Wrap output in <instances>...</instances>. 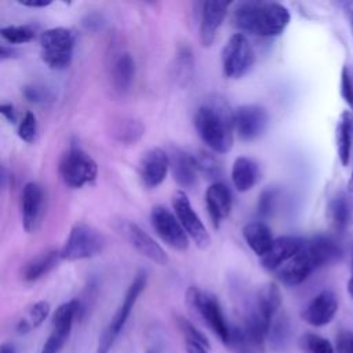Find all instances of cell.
<instances>
[{
    "label": "cell",
    "instance_id": "obj_13",
    "mask_svg": "<svg viewBox=\"0 0 353 353\" xmlns=\"http://www.w3.org/2000/svg\"><path fill=\"white\" fill-rule=\"evenodd\" d=\"M269 114L259 105H243L233 110V127L243 141L259 138L268 128Z\"/></svg>",
    "mask_w": 353,
    "mask_h": 353
},
{
    "label": "cell",
    "instance_id": "obj_10",
    "mask_svg": "<svg viewBox=\"0 0 353 353\" xmlns=\"http://www.w3.org/2000/svg\"><path fill=\"white\" fill-rule=\"evenodd\" d=\"M150 223L157 236L172 250L185 251L189 247V236L176 215L164 205H154L152 208Z\"/></svg>",
    "mask_w": 353,
    "mask_h": 353
},
{
    "label": "cell",
    "instance_id": "obj_36",
    "mask_svg": "<svg viewBox=\"0 0 353 353\" xmlns=\"http://www.w3.org/2000/svg\"><path fill=\"white\" fill-rule=\"evenodd\" d=\"M341 97L347 103V106L353 109V81L350 70L346 65H343L341 72Z\"/></svg>",
    "mask_w": 353,
    "mask_h": 353
},
{
    "label": "cell",
    "instance_id": "obj_42",
    "mask_svg": "<svg viewBox=\"0 0 353 353\" xmlns=\"http://www.w3.org/2000/svg\"><path fill=\"white\" fill-rule=\"evenodd\" d=\"M14 54H15V51L11 50V47L7 48L6 46H1V50H0V58H1V59L11 58V57H14Z\"/></svg>",
    "mask_w": 353,
    "mask_h": 353
},
{
    "label": "cell",
    "instance_id": "obj_46",
    "mask_svg": "<svg viewBox=\"0 0 353 353\" xmlns=\"http://www.w3.org/2000/svg\"><path fill=\"white\" fill-rule=\"evenodd\" d=\"M347 190L353 193V171H352V175H350V179L347 182Z\"/></svg>",
    "mask_w": 353,
    "mask_h": 353
},
{
    "label": "cell",
    "instance_id": "obj_9",
    "mask_svg": "<svg viewBox=\"0 0 353 353\" xmlns=\"http://www.w3.org/2000/svg\"><path fill=\"white\" fill-rule=\"evenodd\" d=\"M254 63V51L243 33H234L222 50V69L228 79H240Z\"/></svg>",
    "mask_w": 353,
    "mask_h": 353
},
{
    "label": "cell",
    "instance_id": "obj_40",
    "mask_svg": "<svg viewBox=\"0 0 353 353\" xmlns=\"http://www.w3.org/2000/svg\"><path fill=\"white\" fill-rule=\"evenodd\" d=\"M185 353H208V349L199 342L185 341Z\"/></svg>",
    "mask_w": 353,
    "mask_h": 353
},
{
    "label": "cell",
    "instance_id": "obj_4",
    "mask_svg": "<svg viewBox=\"0 0 353 353\" xmlns=\"http://www.w3.org/2000/svg\"><path fill=\"white\" fill-rule=\"evenodd\" d=\"M186 303L203 319L211 331L225 343L230 346L233 327L229 325L216 296L199 287H189L185 294Z\"/></svg>",
    "mask_w": 353,
    "mask_h": 353
},
{
    "label": "cell",
    "instance_id": "obj_12",
    "mask_svg": "<svg viewBox=\"0 0 353 353\" xmlns=\"http://www.w3.org/2000/svg\"><path fill=\"white\" fill-rule=\"evenodd\" d=\"M172 208L186 234L196 243L197 247L207 248L211 243L210 233L196 214L188 194L183 190H176L172 194Z\"/></svg>",
    "mask_w": 353,
    "mask_h": 353
},
{
    "label": "cell",
    "instance_id": "obj_38",
    "mask_svg": "<svg viewBox=\"0 0 353 353\" xmlns=\"http://www.w3.org/2000/svg\"><path fill=\"white\" fill-rule=\"evenodd\" d=\"M338 353H353V334L349 331H342L336 339Z\"/></svg>",
    "mask_w": 353,
    "mask_h": 353
},
{
    "label": "cell",
    "instance_id": "obj_5",
    "mask_svg": "<svg viewBox=\"0 0 353 353\" xmlns=\"http://www.w3.org/2000/svg\"><path fill=\"white\" fill-rule=\"evenodd\" d=\"M146 281H148V276L146 273L138 272L135 274V277L132 279L131 284L128 285L125 295L120 303V306L117 307L116 313L113 314L112 320L109 321V324L105 327L103 332L101 334L98 343H97V349L94 353H109V350L112 349L114 341L117 339L120 331L123 330V327L125 325L134 306L135 302L138 301L139 295L142 294V291L146 287Z\"/></svg>",
    "mask_w": 353,
    "mask_h": 353
},
{
    "label": "cell",
    "instance_id": "obj_21",
    "mask_svg": "<svg viewBox=\"0 0 353 353\" xmlns=\"http://www.w3.org/2000/svg\"><path fill=\"white\" fill-rule=\"evenodd\" d=\"M168 157H170V170L172 172L175 182L185 189L193 188L199 176V170H197L194 156L179 148H172Z\"/></svg>",
    "mask_w": 353,
    "mask_h": 353
},
{
    "label": "cell",
    "instance_id": "obj_22",
    "mask_svg": "<svg viewBox=\"0 0 353 353\" xmlns=\"http://www.w3.org/2000/svg\"><path fill=\"white\" fill-rule=\"evenodd\" d=\"M135 76V62L130 52H119L110 62V80L113 88L124 94L130 90Z\"/></svg>",
    "mask_w": 353,
    "mask_h": 353
},
{
    "label": "cell",
    "instance_id": "obj_24",
    "mask_svg": "<svg viewBox=\"0 0 353 353\" xmlns=\"http://www.w3.org/2000/svg\"><path fill=\"white\" fill-rule=\"evenodd\" d=\"M59 259L61 250L51 248L44 252H40L39 255L33 256L23 265V268L21 269V277L28 283L36 281L46 276L48 272H51L57 266Z\"/></svg>",
    "mask_w": 353,
    "mask_h": 353
},
{
    "label": "cell",
    "instance_id": "obj_18",
    "mask_svg": "<svg viewBox=\"0 0 353 353\" xmlns=\"http://www.w3.org/2000/svg\"><path fill=\"white\" fill-rule=\"evenodd\" d=\"M338 310V299L331 290H323L310 299L306 307L302 310V319L313 325L323 327L332 321Z\"/></svg>",
    "mask_w": 353,
    "mask_h": 353
},
{
    "label": "cell",
    "instance_id": "obj_2",
    "mask_svg": "<svg viewBox=\"0 0 353 353\" xmlns=\"http://www.w3.org/2000/svg\"><path fill=\"white\" fill-rule=\"evenodd\" d=\"M290 21L288 8L277 1H241L233 10L234 26L261 37L281 34Z\"/></svg>",
    "mask_w": 353,
    "mask_h": 353
},
{
    "label": "cell",
    "instance_id": "obj_19",
    "mask_svg": "<svg viewBox=\"0 0 353 353\" xmlns=\"http://www.w3.org/2000/svg\"><path fill=\"white\" fill-rule=\"evenodd\" d=\"M305 239L298 236H281L274 239L269 251L261 256V265L268 272L279 270L303 245Z\"/></svg>",
    "mask_w": 353,
    "mask_h": 353
},
{
    "label": "cell",
    "instance_id": "obj_6",
    "mask_svg": "<svg viewBox=\"0 0 353 353\" xmlns=\"http://www.w3.org/2000/svg\"><path fill=\"white\" fill-rule=\"evenodd\" d=\"M74 34L70 29L57 26L40 36V54L44 63L54 70L66 69L73 59Z\"/></svg>",
    "mask_w": 353,
    "mask_h": 353
},
{
    "label": "cell",
    "instance_id": "obj_16",
    "mask_svg": "<svg viewBox=\"0 0 353 353\" xmlns=\"http://www.w3.org/2000/svg\"><path fill=\"white\" fill-rule=\"evenodd\" d=\"M230 1H214L207 0L200 3V43L203 47H210L216 36L219 26L222 25L229 7Z\"/></svg>",
    "mask_w": 353,
    "mask_h": 353
},
{
    "label": "cell",
    "instance_id": "obj_8",
    "mask_svg": "<svg viewBox=\"0 0 353 353\" xmlns=\"http://www.w3.org/2000/svg\"><path fill=\"white\" fill-rule=\"evenodd\" d=\"M59 175L65 185L77 189L97 179L98 165L81 148L72 146L61 159Z\"/></svg>",
    "mask_w": 353,
    "mask_h": 353
},
{
    "label": "cell",
    "instance_id": "obj_33",
    "mask_svg": "<svg viewBox=\"0 0 353 353\" xmlns=\"http://www.w3.org/2000/svg\"><path fill=\"white\" fill-rule=\"evenodd\" d=\"M175 323L179 328V331L182 332L185 341H193V342H199L203 346H205L207 349L210 347V341L208 338L199 330L196 328L188 319L182 317V316H175Z\"/></svg>",
    "mask_w": 353,
    "mask_h": 353
},
{
    "label": "cell",
    "instance_id": "obj_7",
    "mask_svg": "<svg viewBox=\"0 0 353 353\" xmlns=\"http://www.w3.org/2000/svg\"><path fill=\"white\" fill-rule=\"evenodd\" d=\"M105 243V237L98 229L83 222L76 223L61 248V259L80 261L94 258L102 252Z\"/></svg>",
    "mask_w": 353,
    "mask_h": 353
},
{
    "label": "cell",
    "instance_id": "obj_29",
    "mask_svg": "<svg viewBox=\"0 0 353 353\" xmlns=\"http://www.w3.org/2000/svg\"><path fill=\"white\" fill-rule=\"evenodd\" d=\"M112 134L123 143H134L143 134V125L131 117H121L113 125Z\"/></svg>",
    "mask_w": 353,
    "mask_h": 353
},
{
    "label": "cell",
    "instance_id": "obj_14",
    "mask_svg": "<svg viewBox=\"0 0 353 353\" xmlns=\"http://www.w3.org/2000/svg\"><path fill=\"white\" fill-rule=\"evenodd\" d=\"M44 190L37 182H28L21 194L22 225L28 233L36 232L44 215Z\"/></svg>",
    "mask_w": 353,
    "mask_h": 353
},
{
    "label": "cell",
    "instance_id": "obj_32",
    "mask_svg": "<svg viewBox=\"0 0 353 353\" xmlns=\"http://www.w3.org/2000/svg\"><path fill=\"white\" fill-rule=\"evenodd\" d=\"M194 159H196L199 172H201L203 175L211 179H215L214 182H218V176L222 174L221 164L218 163V160L207 152H200V154L194 156Z\"/></svg>",
    "mask_w": 353,
    "mask_h": 353
},
{
    "label": "cell",
    "instance_id": "obj_28",
    "mask_svg": "<svg viewBox=\"0 0 353 353\" xmlns=\"http://www.w3.org/2000/svg\"><path fill=\"white\" fill-rule=\"evenodd\" d=\"M328 215L334 229L342 233L347 228L352 218V204L349 197L343 193L332 197L328 204Z\"/></svg>",
    "mask_w": 353,
    "mask_h": 353
},
{
    "label": "cell",
    "instance_id": "obj_17",
    "mask_svg": "<svg viewBox=\"0 0 353 353\" xmlns=\"http://www.w3.org/2000/svg\"><path fill=\"white\" fill-rule=\"evenodd\" d=\"M168 170L170 157L161 148H152L148 150L139 163L141 181L149 189L157 188L165 179Z\"/></svg>",
    "mask_w": 353,
    "mask_h": 353
},
{
    "label": "cell",
    "instance_id": "obj_37",
    "mask_svg": "<svg viewBox=\"0 0 353 353\" xmlns=\"http://www.w3.org/2000/svg\"><path fill=\"white\" fill-rule=\"evenodd\" d=\"M23 97L29 102L43 103V102H46V101H48L51 98V94H50V91L46 87L37 85V84H32V85H26L23 88Z\"/></svg>",
    "mask_w": 353,
    "mask_h": 353
},
{
    "label": "cell",
    "instance_id": "obj_44",
    "mask_svg": "<svg viewBox=\"0 0 353 353\" xmlns=\"http://www.w3.org/2000/svg\"><path fill=\"white\" fill-rule=\"evenodd\" d=\"M347 292L353 298V245H352V276L347 281Z\"/></svg>",
    "mask_w": 353,
    "mask_h": 353
},
{
    "label": "cell",
    "instance_id": "obj_1",
    "mask_svg": "<svg viewBox=\"0 0 353 353\" xmlns=\"http://www.w3.org/2000/svg\"><path fill=\"white\" fill-rule=\"evenodd\" d=\"M341 256L342 250L332 237L317 234L305 239L302 248L276 270V276L285 285H299L319 268L338 261Z\"/></svg>",
    "mask_w": 353,
    "mask_h": 353
},
{
    "label": "cell",
    "instance_id": "obj_3",
    "mask_svg": "<svg viewBox=\"0 0 353 353\" xmlns=\"http://www.w3.org/2000/svg\"><path fill=\"white\" fill-rule=\"evenodd\" d=\"M194 127L201 141L216 153H226L233 145V112L219 102L204 103L194 113Z\"/></svg>",
    "mask_w": 353,
    "mask_h": 353
},
{
    "label": "cell",
    "instance_id": "obj_34",
    "mask_svg": "<svg viewBox=\"0 0 353 353\" xmlns=\"http://www.w3.org/2000/svg\"><path fill=\"white\" fill-rule=\"evenodd\" d=\"M37 134L39 127L36 116L32 112H25L18 125V137L28 143H33L37 139Z\"/></svg>",
    "mask_w": 353,
    "mask_h": 353
},
{
    "label": "cell",
    "instance_id": "obj_43",
    "mask_svg": "<svg viewBox=\"0 0 353 353\" xmlns=\"http://www.w3.org/2000/svg\"><path fill=\"white\" fill-rule=\"evenodd\" d=\"M346 15H347L349 25H350L352 34H353V4H347V6H346Z\"/></svg>",
    "mask_w": 353,
    "mask_h": 353
},
{
    "label": "cell",
    "instance_id": "obj_23",
    "mask_svg": "<svg viewBox=\"0 0 353 353\" xmlns=\"http://www.w3.org/2000/svg\"><path fill=\"white\" fill-rule=\"evenodd\" d=\"M261 179V168L258 163L245 156H240L232 165V182L236 190L248 192Z\"/></svg>",
    "mask_w": 353,
    "mask_h": 353
},
{
    "label": "cell",
    "instance_id": "obj_15",
    "mask_svg": "<svg viewBox=\"0 0 353 353\" xmlns=\"http://www.w3.org/2000/svg\"><path fill=\"white\" fill-rule=\"evenodd\" d=\"M120 233H123L127 241L149 261L157 265H165L168 262V255L165 254V251L138 225L124 221L120 223Z\"/></svg>",
    "mask_w": 353,
    "mask_h": 353
},
{
    "label": "cell",
    "instance_id": "obj_41",
    "mask_svg": "<svg viewBox=\"0 0 353 353\" xmlns=\"http://www.w3.org/2000/svg\"><path fill=\"white\" fill-rule=\"evenodd\" d=\"M19 3L22 6L30 7V8H43V7L50 6L52 1L51 0H21Z\"/></svg>",
    "mask_w": 353,
    "mask_h": 353
},
{
    "label": "cell",
    "instance_id": "obj_47",
    "mask_svg": "<svg viewBox=\"0 0 353 353\" xmlns=\"http://www.w3.org/2000/svg\"><path fill=\"white\" fill-rule=\"evenodd\" d=\"M146 353H156V352H154V350H148Z\"/></svg>",
    "mask_w": 353,
    "mask_h": 353
},
{
    "label": "cell",
    "instance_id": "obj_20",
    "mask_svg": "<svg viewBox=\"0 0 353 353\" xmlns=\"http://www.w3.org/2000/svg\"><path fill=\"white\" fill-rule=\"evenodd\" d=\"M204 200L211 223L218 229L232 211V193L223 182L218 181L207 188Z\"/></svg>",
    "mask_w": 353,
    "mask_h": 353
},
{
    "label": "cell",
    "instance_id": "obj_31",
    "mask_svg": "<svg viewBox=\"0 0 353 353\" xmlns=\"http://www.w3.org/2000/svg\"><path fill=\"white\" fill-rule=\"evenodd\" d=\"M299 343L305 353H334L332 343L317 334L302 335Z\"/></svg>",
    "mask_w": 353,
    "mask_h": 353
},
{
    "label": "cell",
    "instance_id": "obj_45",
    "mask_svg": "<svg viewBox=\"0 0 353 353\" xmlns=\"http://www.w3.org/2000/svg\"><path fill=\"white\" fill-rule=\"evenodd\" d=\"M0 353H17L15 352V347L11 345V343H3L1 347H0Z\"/></svg>",
    "mask_w": 353,
    "mask_h": 353
},
{
    "label": "cell",
    "instance_id": "obj_25",
    "mask_svg": "<svg viewBox=\"0 0 353 353\" xmlns=\"http://www.w3.org/2000/svg\"><path fill=\"white\" fill-rule=\"evenodd\" d=\"M243 236L247 245L255 252L259 258L263 256L272 247L274 239L269 226L259 221H252L243 228Z\"/></svg>",
    "mask_w": 353,
    "mask_h": 353
},
{
    "label": "cell",
    "instance_id": "obj_39",
    "mask_svg": "<svg viewBox=\"0 0 353 353\" xmlns=\"http://www.w3.org/2000/svg\"><path fill=\"white\" fill-rule=\"evenodd\" d=\"M0 113L8 123H17V112L11 103H1L0 105Z\"/></svg>",
    "mask_w": 353,
    "mask_h": 353
},
{
    "label": "cell",
    "instance_id": "obj_27",
    "mask_svg": "<svg viewBox=\"0 0 353 353\" xmlns=\"http://www.w3.org/2000/svg\"><path fill=\"white\" fill-rule=\"evenodd\" d=\"M50 303L47 301H37L28 306L25 312L21 314V317L17 321L15 331L21 335H25L37 327L41 325V323L47 319L50 314Z\"/></svg>",
    "mask_w": 353,
    "mask_h": 353
},
{
    "label": "cell",
    "instance_id": "obj_30",
    "mask_svg": "<svg viewBox=\"0 0 353 353\" xmlns=\"http://www.w3.org/2000/svg\"><path fill=\"white\" fill-rule=\"evenodd\" d=\"M0 34L10 44H22L33 40L34 30L26 25H8L0 29Z\"/></svg>",
    "mask_w": 353,
    "mask_h": 353
},
{
    "label": "cell",
    "instance_id": "obj_35",
    "mask_svg": "<svg viewBox=\"0 0 353 353\" xmlns=\"http://www.w3.org/2000/svg\"><path fill=\"white\" fill-rule=\"evenodd\" d=\"M277 199V190L266 189L261 193L258 201V214L261 216H269L274 211V204Z\"/></svg>",
    "mask_w": 353,
    "mask_h": 353
},
{
    "label": "cell",
    "instance_id": "obj_11",
    "mask_svg": "<svg viewBox=\"0 0 353 353\" xmlns=\"http://www.w3.org/2000/svg\"><path fill=\"white\" fill-rule=\"evenodd\" d=\"M80 313V302L77 299H70L59 305L52 314V330L44 342L40 353H58L69 338L73 321Z\"/></svg>",
    "mask_w": 353,
    "mask_h": 353
},
{
    "label": "cell",
    "instance_id": "obj_26",
    "mask_svg": "<svg viewBox=\"0 0 353 353\" xmlns=\"http://www.w3.org/2000/svg\"><path fill=\"white\" fill-rule=\"evenodd\" d=\"M335 139H336V152L339 161L343 167L349 164L350 152L353 145V112L343 110L339 116L336 130H335Z\"/></svg>",
    "mask_w": 353,
    "mask_h": 353
}]
</instances>
